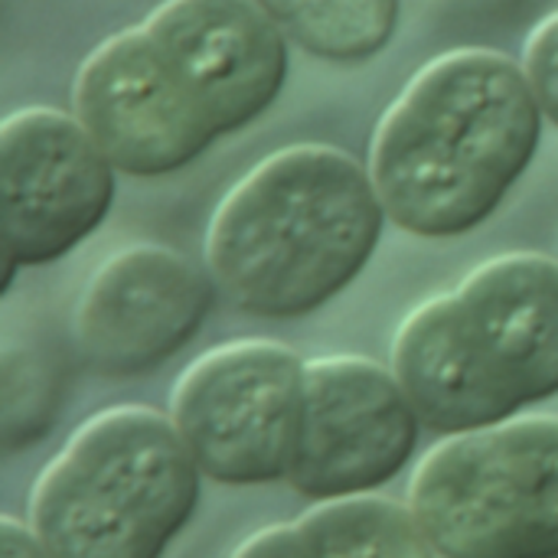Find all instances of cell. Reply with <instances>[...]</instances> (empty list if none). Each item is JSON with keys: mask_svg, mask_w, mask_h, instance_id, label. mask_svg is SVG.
I'll return each mask as SVG.
<instances>
[{"mask_svg": "<svg viewBox=\"0 0 558 558\" xmlns=\"http://www.w3.org/2000/svg\"><path fill=\"white\" fill-rule=\"evenodd\" d=\"M543 128L523 62L497 49H454L422 65L386 108L369 177L399 229L458 239L504 206L536 160Z\"/></svg>", "mask_w": 558, "mask_h": 558, "instance_id": "cell-1", "label": "cell"}, {"mask_svg": "<svg viewBox=\"0 0 558 558\" xmlns=\"http://www.w3.org/2000/svg\"><path fill=\"white\" fill-rule=\"evenodd\" d=\"M386 219L369 167L340 147L294 144L226 193L206 232V265L239 311L307 317L366 271Z\"/></svg>", "mask_w": 558, "mask_h": 558, "instance_id": "cell-2", "label": "cell"}, {"mask_svg": "<svg viewBox=\"0 0 558 558\" xmlns=\"http://www.w3.org/2000/svg\"><path fill=\"white\" fill-rule=\"evenodd\" d=\"M392 373L422 425L448 438L558 396V262L500 255L415 307L396 333Z\"/></svg>", "mask_w": 558, "mask_h": 558, "instance_id": "cell-3", "label": "cell"}, {"mask_svg": "<svg viewBox=\"0 0 558 558\" xmlns=\"http://www.w3.org/2000/svg\"><path fill=\"white\" fill-rule=\"evenodd\" d=\"M199 477L173 418L108 409L39 474L29 530L52 558H163L196 513Z\"/></svg>", "mask_w": 558, "mask_h": 558, "instance_id": "cell-4", "label": "cell"}, {"mask_svg": "<svg viewBox=\"0 0 558 558\" xmlns=\"http://www.w3.org/2000/svg\"><path fill=\"white\" fill-rule=\"evenodd\" d=\"M409 510L441 558H558V418L445 438L418 464Z\"/></svg>", "mask_w": 558, "mask_h": 558, "instance_id": "cell-5", "label": "cell"}, {"mask_svg": "<svg viewBox=\"0 0 558 558\" xmlns=\"http://www.w3.org/2000/svg\"><path fill=\"white\" fill-rule=\"evenodd\" d=\"M304 373L288 347L239 340L199 356L173 389V425L203 477L226 487L288 481Z\"/></svg>", "mask_w": 558, "mask_h": 558, "instance_id": "cell-6", "label": "cell"}, {"mask_svg": "<svg viewBox=\"0 0 558 558\" xmlns=\"http://www.w3.org/2000/svg\"><path fill=\"white\" fill-rule=\"evenodd\" d=\"M114 163L75 114L20 108L0 124V190L10 288L16 268L65 258L108 219Z\"/></svg>", "mask_w": 558, "mask_h": 558, "instance_id": "cell-7", "label": "cell"}, {"mask_svg": "<svg viewBox=\"0 0 558 558\" xmlns=\"http://www.w3.org/2000/svg\"><path fill=\"white\" fill-rule=\"evenodd\" d=\"M418 428L396 373L363 356L314 360L288 484L317 504L369 497L412 461Z\"/></svg>", "mask_w": 558, "mask_h": 558, "instance_id": "cell-8", "label": "cell"}, {"mask_svg": "<svg viewBox=\"0 0 558 558\" xmlns=\"http://www.w3.org/2000/svg\"><path fill=\"white\" fill-rule=\"evenodd\" d=\"M72 114L118 173L141 180L170 177L219 141L144 26L88 52L72 85Z\"/></svg>", "mask_w": 558, "mask_h": 558, "instance_id": "cell-9", "label": "cell"}, {"mask_svg": "<svg viewBox=\"0 0 558 558\" xmlns=\"http://www.w3.org/2000/svg\"><path fill=\"white\" fill-rule=\"evenodd\" d=\"M216 281L163 245L111 255L75 307L82 363L105 379H134L177 356L206 324Z\"/></svg>", "mask_w": 558, "mask_h": 558, "instance_id": "cell-10", "label": "cell"}, {"mask_svg": "<svg viewBox=\"0 0 558 558\" xmlns=\"http://www.w3.org/2000/svg\"><path fill=\"white\" fill-rule=\"evenodd\" d=\"M141 26L219 137L265 118L288 85L291 39L258 0H163Z\"/></svg>", "mask_w": 558, "mask_h": 558, "instance_id": "cell-11", "label": "cell"}, {"mask_svg": "<svg viewBox=\"0 0 558 558\" xmlns=\"http://www.w3.org/2000/svg\"><path fill=\"white\" fill-rule=\"evenodd\" d=\"M258 7L307 56L356 65L392 43L402 0H258Z\"/></svg>", "mask_w": 558, "mask_h": 558, "instance_id": "cell-12", "label": "cell"}, {"mask_svg": "<svg viewBox=\"0 0 558 558\" xmlns=\"http://www.w3.org/2000/svg\"><path fill=\"white\" fill-rule=\"evenodd\" d=\"M301 530L314 558H435L412 510L383 497L330 500L307 510Z\"/></svg>", "mask_w": 558, "mask_h": 558, "instance_id": "cell-13", "label": "cell"}, {"mask_svg": "<svg viewBox=\"0 0 558 558\" xmlns=\"http://www.w3.org/2000/svg\"><path fill=\"white\" fill-rule=\"evenodd\" d=\"M62 369L56 353L33 343H7L0 356V435L3 451L13 454L39 441L59 412Z\"/></svg>", "mask_w": 558, "mask_h": 558, "instance_id": "cell-14", "label": "cell"}, {"mask_svg": "<svg viewBox=\"0 0 558 558\" xmlns=\"http://www.w3.org/2000/svg\"><path fill=\"white\" fill-rule=\"evenodd\" d=\"M523 69L546 121L558 128V10L530 33L523 49Z\"/></svg>", "mask_w": 558, "mask_h": 558, "instance_id": "cell-15", "label": "cell"}, {"mask_svg": "<svg viewBox=\"0 0 558 558\" xmlns=\"http://www.w3.org/2000/svg\"><path fill=\"white\" fill-rule=\"evenodd\" d=\"M232 558H314V549L301 530V523L268 526L255 536H248Z\"/></svg>", "mask_w": 558, "mask_h": 558, "instance_id": "cell-16", "label": "cell"}, {"mask_svg": "<svg viewBox=\"0 0 558 558\" xmlns=\"http://www.w3.org/2000/svg\"><path fill=\"white\" fill-rule=\"evenodd\" d=\"M0 558H52L46 546L36 539L33 530L16 523L13 517L0 520Z\"/></svg>", "mask_w": 558, "mask_h": 558, "instance_id": "cell-17", "label": "cell"}]
</instances>
